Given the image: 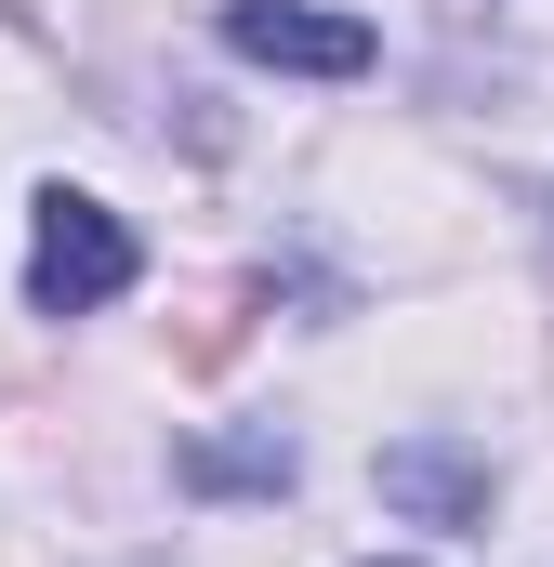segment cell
Wrapping results in <instances>:
<instances>
[{
    "mask_svg": "<svg viewBox=\"0 0 554 567\" xmlns=\"http://www.w3.org/2000/svg\"><path fill=\"white\" fill-rule=\"evenodd\" d=\"M133 278H145V238L93 185H40L27 198V303L40 317H106Z\"/></svg>",
    "mask_w": 554,
    "mask_h": 567,
    "instance_id": "cell-1",
    "label": "cell"
},
{
    "mask_svg": "<svg viewBox=\"0 0 554 567\" xmlns=\"http://www.w3.org/2000/svg\"><path fill=\"white\" fill-rule=\"evenodd\" d=\"M225 53L238 66H290V80H370L383 40L357 13H304V0H225Z\"/></svg>",
    "mask_w": 554,
    "mask_h": 567,
    "instance_id": "cell-2",
    "label": "cell"
},
{
    "mask_svg": "<svg viewBox=\"0 0 554 567\" xmlns=\"http://www.w3.org/2000/svg\"><path fill=\"white\" fill-rule=\"evenodd\" d=\"M370 488H383V515H410V528H489V502H502V475H489L475 449H449V435H397V449L370 462Z\"/></svg>",
    "mask_w": 554,
    "mask_h": 567,
    "instance_id": "cell-3",
    "label": "cell"
},
{
    "mask_svg": "<svg viewBox=\"0 0 554 567\" xmlns=\"http://www.w3.org/2000/svg\"><path fill=\"white\" fill-rule=\"evenodd\" d=\"M172 475L198 488V502H277L290 475H304V449L277 423H252V435H198V449H172Z\"/></svg>",
    "mask_w": 554,
    "mask_h": 567,
    "instance_id": "cell-4",
    "label": "cell"
}]
</instances>
